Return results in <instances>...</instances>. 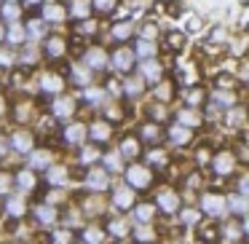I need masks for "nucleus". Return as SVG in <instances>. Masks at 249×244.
Returning <instances> with one entry per match:
<instances>
[{
	"instance_id": "423d86ee",
	"label": "nucleus",
	"mask_w": 249,
	"mask_h": 244,
	"mask_svg": "<svg viewBox=\"0 0 249 244\" xmlns=\"http://www.w3.org/2000/svg\"><path fill=\"white\" fill-rule=\"evenodd\" d=\"M142 75H145V81L158 83V81H161V75H163V70H161V65H158L156 59H145V62H142Z\"/></svg>"
},
{
	"instance_id": "0eeeda50",
	"label": "nucleus",
	"mask_w": 249,
	"mask_h": 244,
	"mask_svg": "<svg viewBox=\"0 0 249 244\" xmlns=\"http://www.w3.org/2000/svg\"><path fill=\"white\" fill-rule=\"evenodd\" d=\"M233 164H236L233 153L222 150V153H217V156H214V172H217V174H228V172L233 169Z\"/></svg>"
},
{
	"instance_id": "f03ea898",
	"label": "nucleus",
	"mask_w": 249,
	"mask_h": 244,
	"mask_svg": "<svg viewBox=\"0 0 249 244\" xmlns=\"http://www.w3.org/2000/svg\"><path fill=\"white\" fill-rule=\"evenodd\" d=\"M201 209H204L206 215H212V217H220L222 212H225V199L217 196V193H206L204 199H201Z\"/></svg>"
},
{
	"instance_id": "b1692460",
	"label": "nucleus",
	"mask_w": 249,
	"mask_h": 244,
	"mask_svg": "<svg viewBox=\"0 0 249 244\" xmlns=\"http://www.w3.org/2000/svg\"><path fill=\"white\" fill-rule=\"evenodd\" d=\"M35 217H38V223H43V225H51V223L56 220V212L51 209V206H38V209H35Z\"/></svg>"
},
{
	"instance_id": "412c9836",
	"label": "nucleus",
	"mask_w": 249,
	"mask_h": 244,
	"mask_svg": "<svg viewBox=\"0 0 249 244\" xmlns=\"http://www.w3.org/2000/svg\"><path fill=\"white\" fill-rule=\"evenodd\" d=\"M137 54H140L142 59H153V56H156V43L142 38L140 43H137Z\"/></svg>"
},
{
	"instance_id": "f704fd0d",
	"label": "nucleus",
	"mask_w": 249,
	"mask_h": 244,
	"mask_svg": "<svg viewBox=\"0 0 249 244\" xmlns=\"http://www.w3.org/2000/svg\"><path fill=\"white\" fill-rule=\"evenodd\" d=\"M51 161V153H33V158H30V167H49Z\"/></svg>"
},
{
	"instance_id": "f257e3e1",
	"label": "nucleus",
	"mask_w": 249,
	"mask_h": 244,
	"mask_svg": "<svg viewBox=\"0 0 249 244\" xmlns=\"http://www.w3.org/2000/svg\"><path fill=\"white\" fill-rule=\"evenodd\" d=\"M126 183H129V188L134 190H145L147 185H150V169L147 167H129L126 169Z\"/></svg>"
},
{
	"instance_id": "9b49d317",
	"label": "nucleus",
	"mask_w": 249,
	"mask_h": 244,
	"mask_svg": "<svg viewBox=\"0 0 249 244\" xmlns=\"http://www.w3.org/2000/svg\"><path fill=\"white\" fill-rule=\"evenodd\" d=\"M62 86H65V81H62L59 75H54V73H46V75L40 78V89H43V92H51V94H56Z\"/></svg>"
},
{
	"instance_id": "aec40b11",
	"label": "nucleus",
	"mask_w": 249,
	"mask_h": 244,
	"mask_svg": "<svg viewBox=\"0 0 249 244\" xmlns=\"http://www.w3.org/2000/svg\"><path fill=\"white\" fill-rule=\"evenodd\" d=\"M137 153H140V142H137L134 137H126V140L121 142V156H126V158H137Z\"/></svg>"
},
{
	"instance_id": "4d7b16f0",
	"label": "nucleus",
	"mask_w": 249,
	"mask_h": 244,
	"mask_svg": "<svg viewBox=\"0 0 249 244\" xmlns=\"http://www.w3.org/2000/svg\"><path fill=\"white\" fill-rule=\"evenodd\" d=\"M228 236H238V225H228Z\"/></svg>"
},
{
	"instance_id": "6e6d98bb",
	"label": "nucleus",
	"mask_w": 249,
	"mask_h": 244,
	"mask_svg": "<svg viewBox=\"0 0 249 244\" xmlns=\"http://www.w3.org/2000/svg\"><path fill=\"white\" fill-rule=\"evenodd\" d=\"M94 30H97V24H94V22H83L81 24V33H94Z\"/></svg>"
},
{
	"instance_id": "a878e982",
	"label": "nucleus",
	"mask_w": 249,
	"mask_h": 244,
	"mask_svg": "<svg viewBox=\"0 0 249 244\" xmlns=\"http://www.w3.org/2000/svg\"><path fill=\"white\" fill-rule=\"evenodd\" d=\"M27 35H30V38H35V40L43 38V35H46V24H43V19H33V22L27 24Z\"/></svg>"
},
{
	"instance_id": "3c124183",
	"label": "nucleus",
	"mask_w": 249,
	"mask_h": 244,
	"mask_svg": "<svg viewBox=\"0 0 249 244\" xmlns=\"http://www.w3.org/2000/svg\"><path fill=\"white\" fill-rule=\"evenodd\" d=\"M8 185H11V177H8V174H0V193H6Z\"/></svg>"
},
{
	"instance_id": "473e14b6",
	"label": "nucleus",
	"mask_w": 249,
	"mask_h": 244,
	"mask_svg": "<svg viewBox=\"0 0 249 244\" xmlns=\"http://www.w3.org/2000/svg\"><path fill=\"white\" fill-rule=\"evenodd\" d=\"M24 38H27V30L19 27V24H11V30H8V40H11V43H22Z\"/></svg>"
},
{
	"instance_id": "37998d69",
	"label": "nucleus",
	"mask_w": 249,
	"mask_h": 244,
	"mask_svg": "<svg viewBox=\"0 0 249 244\" xmlns=\"http://www.w3.org/2000/svg\"><path fill=\"white\" fill-rule=\"evenodd\" d=\"M244 118H247V113H244V110H231V113H228V124H231V126H238Z\"/></svg>"
},
{
	"instance_id": "5fc2aeb1",
	"label": "nucleus",
	"mask_w": 249,
	"mask_h": 244,
	"mask_svg": "<svg viewBox=\"0 0 249 244\" xmlns=\"http://www.w3.org/2000/svg\"><path fill=\"white\" fill-rule=\"evenodd\" d=\"M182 220L185 223H196L198 220V212H182Z\"/></svg>"
},
{
	"instance_id": "ea45409f",
	"label": "nucleus",
	"mask_w": 249,
	"mask_h": 244,
	"mask_svg": "<svg viewBox=\"0 0 249 244\" xmlns=\"http://www.w3.org/2000/svg\"><path fill=\"white\" fill-rule=\"evenodd\" d=\"M105 164H107V172H118L121 169V156L118 153H107V156H105Z\"/></svg>"
},
{
	"instance_id": "20e7f679",
	"label": "nucleus",
	"mask_w": 249,
	"mask_h": 244,
	"mask_svg": "<svg viewBox=\"0 0 249 244\" xmlns=\"http://www.w3.org/2000/svg\"><path fill=\"white\" fill-rule=\"evenodd\" d=\"M113 67L115 70H131L134 67V51H129V49H118L113 54Z\"/></svg>"
},
{
	"instance_id": "79ce46f5",
	"label": "nucleus",
	"mask_w": 249,
	"mask_h": 244,
	"mask_svg": "<svg viewBox=\"0 0 249 244\" xmlns=\"http://www.w3.org/2000/svg\"><path fill=\"white\" fill-rule=\"evenodd\" d=\"M134 239H137V242H153V239H156V233H153L150 228H137Z\"/></svg>"
},
{
	"instance_id": "c756f323",
	"label": "nucleus",
	"mask_w": 249,
	"mask_h": 244,
	"mask_svg": "<svg viewBox=\"0 0 249 244\" xmlns=\"http://www.w3.org/2000/svg\"><path fill=\"white\" fill-rule=\"evenodd\" d=\"M153 215H156V209H153L150 204H140V206L134 209V217H137L140 223H147V220H153Z\"/></svg>"
},
{
	"instance_id": "bb28decb",
	"label": "nucleus",
	"mask_w": 249,
	"mask_h": 244,
	"mask_svg": "<svg viewBox=\"0 0 249 244\" xmlns=\"http://www.w3.org/2000/svg\"><path fill=\"white\" fill-rule=\"evenodd\" d=\"M6 209H8V215H14V217H22L24 212H27V206H24V201L22 199H8V204H6Z\"/></svg>"
},
{
	"instance_id": "58836bf2",
	"label": "nucleus",
	"mask_w": 249,
	"mask_h": 244,
	"mask_svg": "<svg viewBox=\"0 0 249 244\" xmlns=\"http://www.w3.org/2000/svg\"><path fill=\"white\" fill-rule=\"evenodd\" d=\"M185 99H188L190 108H198V105L204 102V92H201V89H193V92H188V97H185Z\"/></svg>"
},
{
	"instance_id": "f8f14e48",
	"label": "nucleus",
	"mask_w": 249,
	"mask_h": 244,
	"mask_svg": "<svg viewBox=\"0 0 249 244\" xmlns=\"http://www.w3.org/2000/svg\"><path fill=\"white\" fill-rule=\"evenodd\" d=\"M72 113H75V102H72L70 97L56 99V102H54V115H59V118H70Z\"/></svg>"
},
{
	"instance_id": "c03bdc74",
	"label": "nucleus",
	"mask_w": 249,
	"mask_h": 244,
	"mask_svg": "<svg viewBox=\"0 0 249 244\" xmlns=\"http://www.w3.org/2000/svg\"><path fill=\"white\" fill-rule=\"evenodd\" d=\"M110 233H115V236H124V233H126V223H124V220H113V223H110Z\"/></svg>"
},
{
	"instance_id": "4c0bfd02",
	"label": "nucleus",
	"mask_w": 249,
	"mask_h": 244,
	"mask_svg": "<svg viewBox=\"0 0 249 244\" xmlns=\"http://www.w3.org/2000/svg\"><path fill=\"white\" fill-rule=\"evenodd\" d=\"M94 6H97L99 14H110L115 6H118V0H94Z\"/></svg>"
},
{
	"instance_id": "a211bd4d",
	"label": "nucleus",
	"mask_w": 249,
	"mask_h": 244,
	"mask_svg": "<svg viewBox=\"0 0 249 244\" xmlns=\"http://www.w3.org/2000/svg\"><path fill=\"white\" fill-rule=\"evenodd\" d=\"M124 92L129 94V97H140V94L145 92V78H129V81L124 83Z\"/></svg>"
},
{
	"instance_id": "5701e85b",
	"label": "nucleus",
	"mask_w": 249,
	"mask_h": 244,
	"mask_svg": "<svg viewBox=\"0 0 249 244\" xmlns=\"http://www.w3.org/2000/svg\"><path fill=\"white\" fill-rule=\"evenodd\" d=\"M70 78H72V83H78V86H89V73L83 70L81 65H72V70H70Z\"/></svg>"
},
{
	"instance_id": "7c9ffc66",
	"label": "nucleus",
	"mask_w": 249,
	"mask_h": 244,
	"mask_svg": "<svg viewBox=\"0 0 249 244\" xmlns=\"http://www.w3.org/2000/svg\"><path fill=\"white\" fill-rule=\"evenodd\" d=\"M214 102L220 105V108H233V105H236V97H233L231 92H214Z\"/></svg>"
},
{
	"instance_id": "e2e57ef3",
	"label": "nucleus",
	"mask_w": 249,
	"mask_h": 244,
	"mask_svg": "<svg viewBox=\"0 0 249 244\" xmlns=\"http://www.w3.org/2000/svg\"><path fill=\"white\" fill-rule=\"evenodd\" d=\"M27 3H38V0H27Z\"/></svg>"
},
{
	"instance_id": "39448f33",
	"label": "nucleus",
	"mask_w": 249,
	"mask_h": 244,
	"mask_svg": "<svg viewBox=\"0 0 249 244\" xmlns=\"http://www.w3.org/2000/svg\"><path fill=\"white\" fill-rule=\"evenodd\" d=\"M86 188H91V190L107 188V172H105V169H91V172L86 174Z\"/></svg>"
},
{
	"instance_id": "e433bc0d",
	"label": "nucleus",
	"mask_w": 249,
	"mask_h": 244,
	"mask_svg": "<svg viewBox=\"0 0 249 244\" xmlns=\"http://www.w3.org/2000/svg\"><path fill=\"white\" fill-rule=\"evenodd\" d=\"M83 99H86L89 105H99L105 99V94L99 92V89H89V92H83Z\"/></svg>"
},
{
	"instance_id": "603ef678",
	"label": "nucleus",
	"mask_w": 249,
	"mask_h": 244,
	"mask_svg": "<svg viewBox=\"0 0 249 244\" xmlns=\"http://www.w3.org/2000/svg\"><path fill=\"white\" fill-rule=\"evenodd\" d=\"M150 161H153V164H163V161H166V156H163L161 150H153V153H150Z\"/></svg>"
},
{
	"instance_id": "9d476101",
	"label": "nucleus",
	"mask_w": 249,
	"mask_h": 244,
	"mask_svg": "<svg viewBox=\"0 0 249 244\" xmlns=\"http://www.w3.org/2000/svg\"><path fill=\"white\" fill-rule=\"evenodd\" d=\"M169 140L177 142V145H188L190 142V129L182 126V124H174L172 129H169Z\"/></svg>"
},
{
	"instance_id": "6ab92c4d",
	"label": "nucleus",
	"mask_w": 249,
	"mask_h": 244,
	"mask_svg": "<svg viewBox=\"0 0 249 244\" xmlns=\"http://www.w3.org/2000/svg\"><path fill=\"white\" fill-rule=\"evenodd\" d=\"M177 121L190 129V126H198V124H201V115L196 113V110H179V113H177Z\"/></svg>"
},
{
	"instance_id": "1a4fd4ad",
	"label": "nucleus",
	"mask_w": 249,
	"mask_h": 244,
	"mask_svg": "<svg viewBox=\"0 0 249 244\" xmlns=\"http://www.w3.org/2000/svg\"><path fill=\"white\" fill-rule=\"evenodd\" d=\"M89 134H91V140H97V142H107L110 140V126L105 124V121H94V124L89 126Z\"/></svg>"
},
{
	"instance_id": "2eb2a0df",
	"label": "nucleus",
	"mask_w": 249,
	"mask_h": 244,
	"mask_svg": "<svg viewBox=\"0 0 249 244\" xmlns=\"http://www.w3.org/2000/svg\"><path fill=\"white\" fill-rule=\"evenodd\" d=\"M228 206H231V212H236V215H247L249 212V199L244 193L231 196V199H228Z\"/></svg>"
},
{
	"instance_id": "680f3d73",
	"label": "nucleus",
	"mask_w": 249,
	"mask_h": 244,
	"mask_svg": "<svg viewBox=\"0 0 249 244\" xmlns=\"http://www.w3.org/2000/svg\"><path fill=\"white\" fill-rule=\"evenodd\" d=\"M244 228H247V233H249V220H247V225H244Z\"/></svg>"
},
{
	"instance_id": "c9c22d12",
	"label": "nucleus",
	"mask_w": 249,
	"mask_h": 244,
	"mask_svg": "<svg viewBox=\"0 0 249 244\" xmlns=\"http://www.w3.org/2000/svg\"><path fill=\"white\" fill-rule=\"evenodd\" d=\"M83 242L86 244H99L102 242V231H99V228H89V231H83Z\"/></svg>"
},
{
	"instance_id": "c85d7f7f",
	"label": "nucleus",
	"mask_w": 249,
	"mask_h": 244,
	"mask_svg": "<svg viewBox=\"0 0 249 244\" xmlns=\"http://www.w3.org/2000/svg\"><path fill=\"white\" fill-rule=\"evenodd\" d=\"M46 177H49V183L59 185V183H65V180H67V172H65V167H51L49 172H46Z\"/></svg>"
},
{
	"instance_id": "a19ab883",
	"label": "nucleus",
	"mask_w": 249,
	"mask_h": 244,
	"mask_svg": "<svg viewBox=\"0 0 249 244\" xmlns=\"http://www.w3.org/2000/svg\"><path fill=\"white\" fill-rule=\"evenodd\" d=\"M0 17H3V19H8V22H17V17H19V8L14 6V3H8V6H3V11H0Z\"/></svg>"
},
{
	"instance_id": "4468645a",
	"label": "nucleus",
	"mask_w": 249,
	"mask_h": 244,
	"mask_svg": "<svg viewBox=\"0 0 249 244\" xmlns=\"http://www.w3.org/2000/svg\"><path fill=\"white\" fill-rule=\"evenodd\" d=\"M158 206H161L163 212H177V206H179L177 193H172V190H163V193L158 196Z\"/></svg>"
},
{
	"instance_id": "bf43d9fd",
	"label": "nucleus",
	"mask_w": 249,
	"mask_h": 244,
	"mask_svg": "<svg viewBox=\"0 0 249 244\" xmlns=\"http://www.w3.org/2000/svg\"><path fill=\"white\" fill-rule=\"evenodd\" d=\"M3 110H6V99L0 97V113H3Z\"/></svg>"
},
{
	"instance_id": "393cba45",
	"label": "nucleus",
	"mask_w": 249,
	"mask_h": 244,
	"mask_svg": "<svg viewBox=\"0 0 249 244\" xmlns=\"http://www.w3.org/2000/svg\"><path fill=\"white\" fill-rule=\"evenodd\" d=\"M17 185H19L22 190H33V188H35V174L27 172V169H24V172H19V174H17Z\"/></svg>"
},
{
	"instance_id": "2f4dec72",
	"label": "nucleus",
	"mask_w": 249,
	"mask_h": 244,
	"mask_svg": "<svg viewBox=\"0 0 249 244\" xmlns=\"http://www.w3.org/2000/svg\"><path fill=\"white\" fill-rule=\"evenodd\" d=\"M129 35H131V22H121V24L113 27V38L115 40H126Z\"/></svg>"
},
{
	"instance_id": "ddd939ff",
	"label": "nucleus",
	"mask_w": 249,
	"mask_h": 244,
	"mask_svg": "<svg viewBox=\"0 0 249 244\" xmlns=\"http://www.w3.org/2000/svg\"><path fill=\"white\" fill-rule=\"evenodd\" d=\"M113 201H115V206H121V209H129V206L134 204V193H131L129 188H115Z\"/></svg>"
},
{
	"instance_id": "4be33fe9",
	"label": "nucleus",
	"mask_w": 249,
	"mask_h": 244,
	"mask_svg": "<svg viewBox=\"0 0 249 244\" xmlns=\"http://www.w3.org/2000/svg\"><path fill=\"white\" fill-rule=\"evenodd\" d=\"M89 8H91V6H89V0H72L70 14H72L75 19H86V17H89Z\"/></svg>"
},
{
	"instance_id": "dca6fc26",
	"label": "nucleus",
	"mask_w": 249,
	"mask_h": 244,
	"mask_svg": "<svg viewBox=\"0 0 249 244\" xmlns=\"http://www.w3.org/2000/svg\"><path fill=\"white\" fill-rule=\"evenodd\" d=\"M83 137H86V126H83V124H70L65 129V140L72 142V145H75V142H81Z\"/></svg>"
},
{
	"instance_id": "7ed1b4c3",
	"label": "nucleus",
	"mask_w": 249,
	"mask_h": 244,
	"mask_svg": "<svg viewBox=\"0 0 249 244\" xmlns=\"http://www.w3.org/2000/svg\"><path fill=\"white\" fill-rule=\"evenodd\" d=\"M83 62H86L91 70H102V67H107V54H105L102 49H89L86 54H83Z\"/></svg>"
},
{
	"instance_id": "8fccbe9b",
	"label": "nucleus",
	"mask_w": 249,
	"mask_h": 244,
	"mask_svg": "<svg viewBox=\"0 0 249 244\" xmlns=\"http://www.w3.org/2000/svg\"><path fill=\"white\" fill-rule=\"evenodd\" d=\"M238 188H241L244 196H249V174H244V177L238 180Z\"/></svg>"
},
{
	"instance_id": "13d9d810",
	"label": "nucleus",
	"mask_w": 249,
	"mask_h": 244,
	"mask_svg": "<svg viewBox=\"0 0 249 244\" xmlns=\"http://www.w3.org/2000/svg\"><path fill=\"white\" fill-rule=\"evenodd\" d=\"M8 150V145H6V140H0V156H3V153Z\"/></svg>"
},
{
	"instance_id": "052dcab7",
	"label": "nucleus",
	"mask_w": 249,
	"mask_h": 244,
	"mask_svg": "<svg viewBox=\"0 0 249 244\" xmlns=\"http://www.w3.org/2000/svg\"><path fill=\"white\" fill-rule=\"evenodd\" d=\"M0 38H6V33H3V27H0Z\"/></svg>"
},
{
	"instance_id": "49530a36",
	"label": "nucleus",
	"mask_w": 249,
	"mask_h": 244,
	"mask_svg": "<svg viewBox=\"0 0 249 244\" xmlns=\"http://www.w3.org/2000/svg\"><path fill=\"white\" fill-rule=\"evenodd\" d=\"M182 43H185V40H182V35H179V33L169 35V46H172V49H182Z\"/></svg>"
},
{
	"instance_id": "a18cd8bd",
	"label": "nucleus",
	"mask_w": 249,
	"mask_h": 244,
	"mask_svg": "<svg viewBox=\"0 0 249 244\" xmlns=\"http://www.w3.org/2000/svg\"><path fill=\"white\" fill-rule=\"evenodd\" d=\"M35 56H38V54H35V49H24L22 54H19V62H24V65H33Z\"/></svg>"
},
{
	"instance_id": "6e6552de",
	"label": "nucleus",
	"mask_w": 249,
	"mask_h": 244,
	"mask_svg": "<svg viewBox=\"0 0 249 244\" xmlns=\"http://www.w3.org/2000/svg\"><path fill=\"white\" fill-rule=\"evenodd\" d=\"M11 145H14V150H19V153H30L33 150V134H30V131H17Z\"/></svg>"
},
{
	"instance_id": "0e129e2a",
	"label": "nucleus",
	"mask_w": 249,
	"mask_h": 244,
	"mask_svg": "<svg viewBox=\"0 0 249 244\" xmlns=\"http://www.w3.org/2000/svg\"><path fill=\"white\" fill-rule=\"evenodd\" d=\"M8 3H11V0H8Z\"/></svg>"
},
{
	"instance_id": "09e8293b",
	"label": "nucleus",
	"mask_w": 249,
	"mask_h": 244,
	"mask_svg": "<svg viewBox=\"0 0 249 244\" xmlns=\"http://www.w3.org/2000/svg\"><path fill=\"white\" fill-rule=\"evenodd\" d=\"M81 158H83V161H86V164H91L94 158H97V150H94V148H86V150L81 153Z\"/></svg>"
},
{
	"instance_id": "cd10ccee",
	"label": "nucleus",
	"mask_w": 249,
	"mask_h": 244,
	"mask_svg": "<svg viewBox=\"0 0 249 244\" xmlns=\"http://www.w3.org/2000/svg\"><path fill=\"white\" fill-rule=\"evenodd\" d=\"M43 19H49V22H62V19H65V8L62 6H46Z\"/></svg>"
},
{
	"instance_id": "72a5a7b5",
	"label": "nucleus",
	"mask_w": 249,
	"mask_h": 244,
	"mask_svg": "<svg viewBox=\"0 0 249 244\" xmlns=\"http://www.w3.org/2000/svg\"><path fill=\"white\" fill-rule=\"evenodd\" d=\"M142 137H145V140H150V142H158L161 129H158L156 124H145V126H142Z\"/></svg>"
},
{
	"instance_id": "f3484780",
	"label": "nucleus",
	"mask_w": 249,
	"mask_h": 244,
	"mask_svg": "<svg viewBox=\"0 0 249 244\" xmlns=\"http://www.w3.org/2000/svg\"><path fill=\"white\" fill-rule=\"evenodd\" d=\"M46 54H49L51 59L65 54V38H49L46 40Z\"/></svg>"
},
{
	"instance_id": "de8ad7c7",
	"label": "nucleus",
	"mask_w": 249,
	"mask_h": 244,
	"mask_svg": "<svg viewBox=\"0 0 249 244\" xmlns=\"http://www.w3.org/2000/svg\"><path fill=\"white\" fill-rule=\"evenodd\" d=\"M158 30H156V24H145V30H142V38L145 40H153V35H156Z\"/></svg>"
},
{
	"instance_id": "864d4df0",
	"label": "nucleus",
	"mask_w": 249,
	"mask_h": 244,
	"mask_svg": "<svg viewBox=\"0 0 249 244\" xmlns=\"http://www.w3.org/2000/svg\"><path fill=\"white\" fill-rule=\"evenodd\" d=\"M11 62H14V56L8 54V51H0V65H3V67H8Z\"/></svg>"
}]
</instances>
